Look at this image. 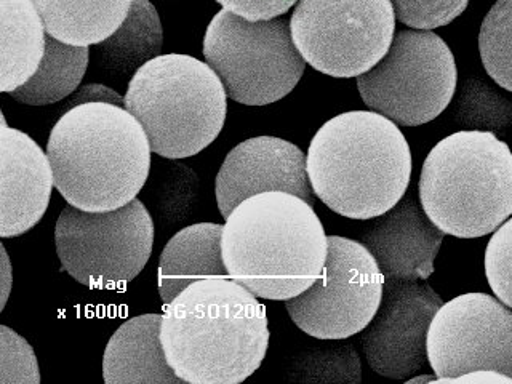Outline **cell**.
Returning <instances> with one entry per match:
<instances>
[{
	"label": "cell",
	"instance_id": "6da1fadb",
	"mask_svg": "<svg viewBox=\"0 0 512 384\" xmlns=\"http://www.w3.org/2000/svg\"><path fill=\"white\" fill-rule=\"evenodd\" d=\"M164 309L160 341L183 383L239 384L260 368L268 351V316L236 280H197Z\"/></svg>",
	"mask_w": 512,
	"mask_h": 384
},
{
	"label": "cell",
	"instance_id": "7a4b0ae2",
	"mask_svg": "<svg viewBox=\"0 0 512 384\" xmlns=\"http://www.w3.org/2000/svg\"><path fill=\"white\" fill-rule=\"evenodd\" d=\"M55 188L72 207L109 212L148 180L151 144L132 112L108 101L74 104L48 136Z\"/></svg>",
	"mask_w": 512,
	"mask_h": 384
},
{
	"label": "cell",
	"instance_id": "3957f363",
	"mask_svg": "<svg viewBox=\"0 0 512 384\" xmlns=\"http://www.w3.org/2000/svg\"><path fill=\"white\" fill-rule=\"evenodd\" d=\"M229 277L266 300H290L324 272L328 240L311 204L285 191L242 200L221 236Z\"/></svg>",
	"mask_w": 512,
	"mask_h": 384
},
{
	"label": "cell",
	"instance_id": "277c9868",
	"mask_svg": "<svg viewBox=\"0 0 512 384\" xmlns=\"http://www.w3.org/2000/svg\"><path fill=\"white\" fill-rule=\"evenodd\" d=\"M306 168L312 191L330 210L351 220H372L404 197L412 152L388 117L344 112L314 135Z\"/></svg>",
	"mask_w": 512,
	"mask_h": 384
},
{
	"label": "cell",
	"instance_id": "5b68a950",
	"mask_svg": "<svg viewBox=\"0 0 512 384\" xmlns=\"http://www.w3.org/2000/svg\"><path fill=\"white\" fill-rule=\"evenodd\" d=\"M424 212L444 234L487 236L512 215V152L495 133L466 130L431 149L420 178Z\"/></svg>",
	"mask_w": 512,
	"mask_h": 384
},
{
	"label": "cell",
	"instance_id": "8992f818",
	"mask_svg": "<svg viewBox=\"0 0 512 384\" xmlns=\"http://www.w3.org/2000/svg\"><path fill=\"white\" fill-rule=\"evenodd\" d=\"M226 96L210 64L168 53L152 58L133 74L124 103L143 125L154 154L184 159L218 138L228 112Z\"/></svg>",
	"mask_w": 512,
	"mask_h": 384
},
{
	"label": "cell",
	"instance_id": "52a82bcc",
	"mask_svg": "<svg viewBox=\"0 0 512 384\" xmlns=\"http://www.w3.org/2000/svg\"><path fill=\"white\" fill-rule=\"evenodd\" d=\"M204 55L226 95L245 106L282 100L298 85L306 68L284 16L248 21L221 10L208 24Z\"/></svg>",
	"mask_w": 512,
	"mask_h": 384
},
{
	"label": "cell",
	"instance_id": "ba28073f",
	"mask_svg": "<svg viewBox=\"0 0 512 384\" xmlns=\"http://www.w3.org/2000/svg\"><path fill=\"white\" fill-rule=\"evenodd\" d=\"M455 56L431 31L397 32L388 53L357 77L368 108L402 127L428 124L447 109L456 90Z\"/></svg>",
	"mask_w": 512,
	"mask_h": 384
},
{
	"label": "cell",
	"instance_id": "9c48e42d",
	"mask_svg": "<svg viewBox=\"0 0 512 384\" xmlns=\"http://www.w3.org/2000/svg\"><path fill=\"white\" fill-rule=\"evenodd\" d=\"M55 244L61 266L72 279L98 290H120L148 263L154 223L138 199L109 212L68 205L56 221Z\"/></svg>",
	"mask_w": 512,
	"mask_h": 384
},
{
	"label": "cell",
	"instance_id": "30bf717a",
	"mask_svg": "<svg viewBox=\"0 0 512 384\" xmlns=\"http://www.w3.org/2000/svg\"><path fill=\"white\" fill-rule=\"evenodd\" d=\"M304 61L336 79H351L383 60L396 32L391 0H298L290 18Z\"/></svg>",
	"mask_w": 512,
	"mask_h": 384
},
{
	"label": "cell",
	"instance_id": "8fae6325",
	"mask_svg": "<svg viewBox=\"0 0 512 384\" xmlns=\"http://www.w3.org/2000/svg\"><path fill=\"white\" fill-rule=\"evenodd\" d=\"M322 276L285 301L296 327L319 340H344L372 322L383 301L384 276L364 244L328 236Z\"/></svg>",
	"mask_w": 512,
	"mask_h": 384
},
{
	"label": "cell",
	"instance_id": "7c38bea8",
	"mask_svg": "<svg viewBox=\"0 0 512 384\" xmlns=\"http://www.w3.org/2000/svg\"><path fill=\"white\" fill-rule=\"evenodd\" d=\"M426 348L432 381L474 370L512 378V311L487 293L456 296L432 317Z\"/></svg>",
	"mask_w": 512,
	"mask_h": 384
},
{
	"label": "cell",
	"instance_id": "4fadbf2b",
	"mask_svg": "<svg viewBox=\"0 0 512 384\" xmlns=\"http://www.w3.org/2000/svg\"><path fill=\"white\" fill-rule=\"evenodd\" d=\"M442 300L418 280H384L383 301L367 325L362 346L378 375L405 380L426 365L428 328Z\"/></svg>",
	"mask_w": 512,
	"mask_h": 384
},
{
	"label": "cell",
	"instance_id": "5bb4252c",
	"mask_svg": "<svg viewBox=\"0 0 512 384\" xmlns=\"http://www.w3.org/2000/svg\"><path fill=\"white\" fill-rule=\"evenodd\" d=\"M285 191L312 205L306 157L298 146L274 136H256L229 152L216 175L215 194L223 218L248 197Z\"/></svg>",
	"mask_w": 512,
	"mask_h": 384
},
{
	"label": "cell",
	"instance_id": "9a60e30c",
	"mask_svg": "<svg viewBox=\"0 0 512 384\" xmlns=\"http://www.w3.org/2000/svg\"><path fill=\"white\" fill-rule=\"evenodd\" d=\"M55 186L47 152L26 133L0 127V237L21 236L45 215Z\"/></svg>",
	"mask_w": 512,
	"mask_h": 384
},
{
	"label": "cell",
	"instance_id": "2e32d148",
	"mask_svg": "<svg viewBox=\"0 0 512 384\" xmlns=\"http://www.w3.org/2000/svg\"><path fill=\"white\" fill-rule=\"evenodd\" d=\"M444 232L432 223L413 197H405L389 212L378 216L365 232L362 244L375 256L386 280H426L434 272V260Z\"/></svg>",
	"mask_w": 512,
	"mask_h": 384
},
{
	"label": "cell",
	"instance_id": "e0dca14e",
	"mask_svg": "<svg viewBox=\"0 0 512 384\" xmlns=\"http://www.w3.org/2000/svg\"><path fill=\"white\" fill-rule=\"evenodd\" d=\"M160 324V314H143L117 328L104 351V383H183L168 365Z\"/></svg>",
	"mask_w": 512,
	"mask_h": 384
},
{
	"label": "cell",
	"instance_id": "ac0fdd59",
	"mask_svg": "<svg viewBox=\"0 0 512 384\" xmlns=\"http://www.w3.org/2000/svg\"><path fill=\"white\" fill-rule=\"evenodd\" d=\"M223 228L224 224H191L168 240L157 271V287L164 304L197 280L229 277L221 250Z\"/></svg>",
	"mask_w": 512,
	"mask_h": 384
},
{
	"label": "cell",
	"instance_id": "d6986e66",
	"mask_svg": "<svg viewBox=\"0 0 512 384\" xmlns=\"http://www.w3.org/2000/svg\"><path fill=\"white\" fill-rule=\"evenodd\" d=\"M47 29L32 0H0V92L26 84L44 60Z\"/></svg>",
	"mask_w": 512,
	"mask_h": 384
},
{
	"label": "cell",
	"instance_id": "ffe728a7",
	"mask_svg": "<svg viewBox=\"0 0 512 384\" xmlns=\"http://www.w3.org/2000/svg\"><path fill=\"white\" fill-rule=\"evenodd\" d=\"M48 36L76 45H98L127 20L133 0H32Z\"/></svg>",
	"mask_w": 512,
	"mask_h": 384
},
{
	"label": "cell",
	"instance_id": "44dd1931",
	"mask_svg": "<svg viewBox=\"0 0 512 384\" xmlns=\"http://www.w3.org/2000/svg\"><path fill=\"white\" fill-rule=\"evenodd\" d=\"M162 26L149 0H133L124 24L98 44V63L109 71L130 74L159 56Z\"/></svg>",
	"mask_w": 512,
	"mask_h": 384
},
{
	"label": "cell",
	"instance_id": "7402d4cb",
	"mask_svg": "<svg viewBox=\"0 0 512 384\" xmlns=\"http://www.w3.org/2000/svg\"><path fill=\"white\" fill-rule=\"evenodd\" d=\"M90 48L64 44L47 34L44 60L26 84L8 93L18 103L47 106L77 90L84 79Z\"/></svg>",
	"mask_w": 512,
	"mask_h": 384
},
{
	"label": "cell",
	"instance_id": "603a6c76",
	"mask_svg": "<svg viewBox=\"0 0 512 384\" xmlns=\"http://www.w3.org/2000/svg\"><path fill=\"white\" fill-rule=\"evenodd\" d=\"M479 52L485 71L512 92V0H498L480 26Z\"/></svg>",
	"mask_w": 512,
	"mask_h": 384
},
{
	"label": "cell",
	"instance_id": "cb8c5ba5",
	"mask_svg": "<svg viewBox=\"0 0 512 384\" xmlns=\"http://www.w3.org/2000/svg\"><path fill=\"white\" fill-rule=\"evenodd\" d=\"M485 274L493 293L512 309V218L501 224L488 242Z\"/></svg>",
	"mask_w": 512,
	"mask_h": 384
},
{
	"label": "cell",
	"instance_id": "d4e9b609",
	"mask_svg": "<svg viewBox=\"0 0 512 384\" xmlns=\"http://www.w3.org/2000/svg\"><path fill=\"white\" fill-rule=\"evenodd\" d=\"M397 20L416 29L447 26L468 8L469 0H391Z\"/></svg>",
	"mask_w": 512,
	"mask_h": 384
},
{
	"label": "cell",
	"instance_id": "484cf974",
	"mask_svg": "<svg viewBox=\"0 0 512 384\" xmlns=\"http://www.w3.org/2000/svg\"><path fill=\"white\" fill-rule=\"evenodd\" d=\"M2 383H39V367L31 346L2 325Z\"/></svg>",
	"mask_w": 512,
	"mask_h": 384
},
{
	"label": "cell",
	"instance_id": "4316f807",
	"mask_svg": "<svg viewBox=\"0 0 512 384\" xmlns=\"http://www.w3.org/2000/svg\"><path fill=\"white\" fill-rule=\"evenodd\" d=\"M224 10L248 21L274 20L287 13L298 0H216Z\"/></svg>",
	"mask_w": 512,
	"mask_h": 384
},
{
	"label": "cell",
	"instance_id": "83f0119b",
	"mask_svg": "<svg viewBox=\"0 0 512 384\" xmlns=\"http://www.w3.org/2000/svg\"><path fill=\"white\" fill-rule=\"evenodd\" d=\"M436 381H439V383L512 384L511 376L496 372V370H474V372L463 373V375L455 376V378H444V380Z\"/></svg>",
	"mask_w": 512,
	"mask_h": 384
}]
</instances>
